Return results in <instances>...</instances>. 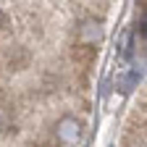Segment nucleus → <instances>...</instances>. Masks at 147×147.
I'll list each match as a JSON object with an SVG mask.
<instances>
[{"label": "nucleus", "mask_w": 147, "mask_h": 147, "mask_svg": "<svg viewBox=\"0 0 147 147\" xmlns=\"http://www.w3.org/2000/svg\"><path fill=\"white\" fill-rule=\"evenodd\" d=\"M55 134H58V139L63 144H74L79 139V123H76V118H71V116L61 118L58 126H55Z\"/></svg>", "instance_id": "obj_1"}, {"label": "nucleus", "mask_w": 147, "mask_h": 147, "mask_svg": "<svg viewBox=\"0 0 147 147\" xmlns=\"http://www.w3.org/2000/svg\"><path fill=\"white\" fill-rule=\"evenodd\" d=\"M95 55H97V47L92 42H79L76 47H74V61L82 63V66H89L92 61H95Z\"/></svg>", "instance_id": "obj_2"}, {"label": "nucleus", "mask_w": 147, "mask_h": 147, "mask_svg": "<svg viewBox=\"0 0 147 147\" xmlns=\"http://www.w3.org/2000/svg\"><path fill=\"white\" fill-rule=\"evenodd\" d=\"M5 63L11 68H24V66H29V50L26 47H11L8 55H5Z\"/></svg>", "instance_id": "obj_3"}]
</instances>
